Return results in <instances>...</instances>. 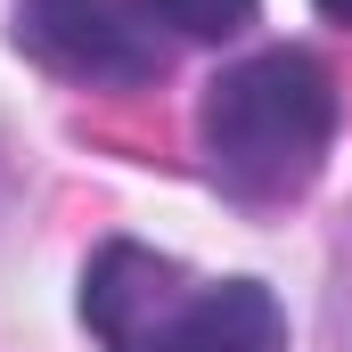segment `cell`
Wrapping results in <instances>:
<instances>
[{"label": "cell", "instance_id": "obj_1", "mask_svg": "<svg viewBox=\"0 0 352 352\" xmlns=\"http://www.w3.org/2000/svg\"><path fill=\"white\" fill-rule=\"evenodd\" d=\"M336 115H344L336 74L311 50H263L205 90L197 140H205L213 180L238 205H287L320 180L328 148H336Z\"/></svg>", "mask_w": 352, "mask_h": 352}, {"label": "cell", "instance_id": "obj_2", "mask_svg": "<svg viewBox=\"0 0 352 352\" xmlns=\"http://www.w3.org/2000/svg\"><path fill=\"white\" fill-rule=\"evenodd\" d=\"M82 320L107 352H287V311L263 278L188 287L148 246H107L82 270Z\"/></svg>", "mask_w": 352, "mask_h": 352}, {"label": "cell", "instance_id": "obj_3", "mask_svg": "<svg viewBox=\"0 0 352 352\" xmlns=\"http://www.w3.org/2000/svg\"><path fill=\"white\" fill-rule=\"evenodd\" d=\"M16 50L82 90H140L164 74V41L131 0H16Z\"/></svg>", "mask_w": 352, "mask_h": 352}, {"label": "cell", "instance_id": "obj_4", "mask_svg": "<svg viewBox=\"0 0 352 352\" xmlns=\"http://www.w3.org/2000/svg\"><path fill=\"white\" fill-rule=\"evenodd\" d=\"M156 25H173L180 41H230L254 25V0H148Z\"/></svg>", "mask_w": 352, "mask_h": 352}, {"label": "cell", "instance_id": "obj_5", "mask_svg": "<svg viewBox=\"0 0 352 352\" xmlns=\"http://www.w3.org/2000/svg\"><path fill=\"white\" fill-rule=\"evenodd\" d=\"M320 8H328V16H336V25H352V0H320Z\"/></svg>", "mask_w": 352, "mask_h": 352}]
</instances>
